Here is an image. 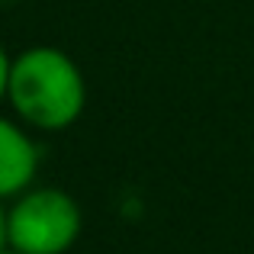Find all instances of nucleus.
I'll use <instances>...</instances> for the list:
<instances>
[{
	"instance_id": "nucleus-1",
	"label": "nucleus",
	"mask_w": 254,
	"mask_h": 254,
	"mask_svg": "<svg viewBox=\"0 0 254 254\" xmlns=\"http://www.w3.org/2000/svg\"><path fill=\"white\" fill-rule=\"evenodd\" d=\"M6 100L19 123L39 132L71 129L84 116L87 81L77 62L55 45H32L13 55Z\"/></svg>"
},
{
	"instance_id": "nucleus-2",
	"label": "nucleus",
	"mask_w": 254,
	"mask_h": 254,
	"mask_svg": "<svg viewBox=\"0 0 254 254\" xmlns=\"http://www.w3.org/2000/svg\"><path fill=\"white\" fill-rule=\"evenodd\" d=\"M81 229V206L62 187H29L6 209V245L19 254H68Z\"/></svg>"
},
{
	"instance_id": "nucleus-3",
	"label": "nucleus",
	"mask_w": 254,
	"mask_h": 254,
	"mask_svg": "<svg viewBox=\"0 0 254 254\" xmlns=\"http://www.w3.org/2000/svg\"><path fill=\"white\" fill-rule=\"evenodd\" d=\"M39 145L19 123L0 116V203L16 199L36 184Z\"/></svg>"
},
{
	"instance_id": "nucleus-4",
	"label": "nucleus",
	"mask_w": 254,
	"mask_h": 254,
	"mask_svg": "<svg viewBox=\"0 0 254 254\" xmlns=\"http://www.w3.org/2000/svg\"><path fill=\"white\" fill-rule=\"evenodd\" d=\"M10 62H13V58L6 55V49L0 45V100H6V84H10Z\"/></svg>"
},
{
	"instance_id": "nucleus-5",
	"label": "nucleus",
	"mask_w": 254,
	"mask_h": 254,
	"mask_svg": "<svg viewBox=\"0 0 254 254\" xmlns=\"http://www.w3.org/2000/svg\"><path fill=\"white\" fill-rule=\"evenodd\" d=\"M0 248H6V209L0 203Z\"/></svg>"
},
{
	"instance_id": "nucleus-6",
	"label": "nucleus",
	"mask_w": 254,
	"mask_h": 254,
	"mask_svg": "<svg viewBox=\"0 0 254 254\" xmlns=\"http://www.w3.org/2000/svg\"><path fill=\"white\" fill-rule=\"evenodd\" d=\"M0 254H19L16 248H10V245H6V248H0Z\"/></svg>"
}]
</instances>
